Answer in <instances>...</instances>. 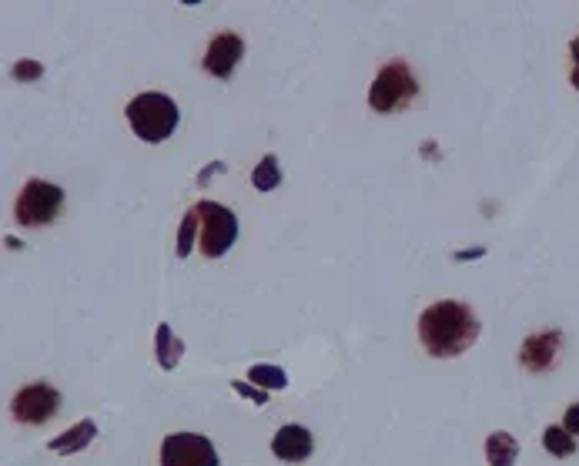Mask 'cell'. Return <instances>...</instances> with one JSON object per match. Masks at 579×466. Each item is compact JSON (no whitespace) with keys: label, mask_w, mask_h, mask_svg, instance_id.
<instances>
[{"label":"cell","mask_w":579,"mask_h":466,"mask_svg":"<svg viewBox=\"0 0 579 466\" xmlns=\"http://www.w3.org/2000/svg\"><path fill=\"white\" fill-rule=\"evenodd\" d=\"M419 339L436 359L462 356L479 339V319L462 302H436L419 316Z\"/></svg>","instance_id":"cell-1"},{"label":"cell","mask_w":579,"mask_h":466,"mask_svg":"<svg viewBox=\"0 0 579 466\" xmlns=\"http://www.w3.org/2000/svg\"><path fill=\"white\" fill-rule=\"evenodd\" d=\"M178 121H181V111H178L175 98H168V94H161V91L138 94V98L128 104L131 131L141 141H151V145H158V141L175 135Z\"/></svg>","instance_id":"cell-2"},{"label":"cell","mask_w":579,"mask_h":466,"mask_svg":"<svg viewBox=\"0 0 579 466\" xmlns=\"http://www.w3.org/2000/svg\"><path fill=\"white\" fill-rule=\"evenodd\" d=\"M416 94H419V81H416V74L409 71V64L392 61L375 74L369 104H372V111L392 114V111H402L405 104H412Z\"/></svg>","instance_id":"cell-3"},{"label":"cell","mask_w":579,"mask_h":466,"mask_svg":"<svg viewBox=\"0 0 579 466\" xmlns=\"http://www.w3.org/2000/svg\"><path fill=\"white\" fill-rule=\"evenodd\" d=\"M198 245H201V255L208 259H221L231 245L238 239V218L231 208L218 205V202H198Z\"/></svg>","instance_id":"cell-4"},{"label":"cell","mask_w":579,"mask_h":466,"mask_svg":"<svg viewBox=\"0 0 579 466\" xmlns=\"http://www.w3.org/2000/svg\"><path fill=\"white\" fill-rule=\"evenodd\" d=\"M61 205H64V192L57 188L54 182H41V178H31L21 195L14 202V215L17 222L27 225V228H37V225H51L57 215H61Z\"/></svg>","instance_id":"cell-5"},{"label":"cell","mask_w":579,"mask_h":466,"mask_svg":"<svg viewBox=\"0 0 579 466\" xmlns=\"http://www.w3.org/2000/svg\"><path fill=\"white\" fill-rule=\"evenodd\" d=\"M161 466H218V450L208 436L171 433L161 443Z\"/></svg>","instance_id":"cell-6"},{"label":"cell","mask_w":579,"mask_h":466,"mask_svg":"<svg viewBox=\"0 0 579 466\" xmlns=\"http://www.w3.org/2000/svg\"><path fill=\"white\" fill-rule=\"evenodd\" d=\"M61 410V393L47 383H31L11 399V413L17 423L24 426H44L54 420V413Z\"/></svg>","instance_id":"cell-7"},{"label":"cell","mask_w":579,"mask_h":466,"mask_svg":"<svg viewBox=\"0 0 579 466\" xmlns=\"http://www.w3.org/2000/svg\"><path fill=\"white\" fill-rule=\"evenodd\" d=\"M559 349H563V332L549 329V332H536L523 342L519 349V363H523L529 373H546V369L556 366Z\"/></svg>","instance_id":"cell-8"},{"label":"cell","mask_w":579,"mask_h":466,"mask_svg":"<svg viewBox=\"0 0 579 466\" xmlns=\"http://www.w3.org/2000/svg\"><path fill=\"white\" fill-rule=\"evenodd\" d=\"M245 57V41H241L238 34H215L205 51V71H211L215 78H231L238 68V61Z\"/></svg>","instance_id":"cell-9"},{"label":"cell","mask_w":579,"mask_h":466,"mask_svg":"<svg viewBox=\"0 0 579 466\" xmlns=\"http://www.w3.org/2000/svg\"><path fill=\"white\" fill-rule=\"evenodd\" d=\"M312 433L305 430V426H298V423H288L282 426V430L275 433V440H272V453L278 456V460H285V463H302L312 456Z\"/></svg>","instance_id":"cell-10"},{"label":"cell","mask_w":579,"mask_h":466,"mask_svg":"<svg viewBox=\"0 0 579 466\" xmlns=\"http://www.w3.org/2000/svg\"><path fill=\"white\" fill-rule=\"evenodd\" d=\"M94 433H98L94 420H81V423L74 426V430H67L64 436L51 440V450L54 453H77V450H84V446L94 440Z\"/></svg>","instance_id":"cell-11"},{"label":"cell","mask_w":579,"mask_h":466,"mask_svg":"<svg viewBox=\"0 0 579 466\" xmlns=\"http://www.w3.org/2000/svg\"><path fill=\"white\" fill-rule=\"evenodd\" d=\"M519 456V443L509 433H492L486 440V460L489 466H513Z\"/></svg>","instance_id":"cell-12"},{"label":"cell","mask_w":579,"mask_h":466,"mask_svg":"<svg viewBox=\"0 0 579 466\" xmlns=\"http://www.w3.org/2000/svg\"><path fill=\"white\" fill-rule=\"evenodd\" d=\"M181 339L171 332V326H158V363H161V369H175L178 363H181Z\"/></svg>","instance_id":"cell-13"},{"label":"cell","mask_w":579,"mask_h":466,"mask_svg":"<svg viewBox=\"0 0 579 466\" xmlns=\"http://www.w3.org/2000/svg\"><path fill=\"white\" fill-rule=\"evenodd\" d=\"M252 185L258 192H272V188L282 185V168H278V158L275 155H265L258 161V168L252 171Z\"/></svg>","instance_id":"cell-14"},{"label":"cell","mask_w":579,"mask_h":466,"mask_svg":"<svg viewBox=\"0 0 579 466\" xmlns=\"http://www.w3.org/2000/svg\"><path fill=\"white\" fill-rule=\"evenodd\" d=\"M543 446L549 450V456H573L576 453V436L569 433L566 426H546Z\"/></svg>","instance_id":"cell-15"},{"label":"cell","mask_w":579,"mask_h":466,"mask_svg":"<svg viewBox=\"0 0 579 466\" xmlns=\"http://www.w3.org/2000/svg\"><path fill=\"white\" fill-rule=\"evenodd\" d=\"M248 379H252L255 386H272V389H285L288 386L285 369H278V366H252V369H248Z\"/></svg>","instance_id":"cell-16"},{"label":"cell","mask_w":579,"mask_h":466,"mask_svg":"<svg viewBox=\"0 0 579 466\" xmlns=\"http://www.w3.org/2000/svg\"><path fill=\"white\" fill-rule=\"evenodd\" d=\"M198 225H201L198 208H191V212L185 215V222H181V232H178V255L181 259H185V255L191 252V245L198 242Z\"/></svg>","instance_id":"cell-17"},{"label":"cell","mask_w":579,"mask_h":466,"mask_svg":"<svg viewBox=\"0 0 579 466\" xmlns=\"http://www.w3.org/2000/svg\"><path fill=\"white\" fill-rule=\"evenodd\" d=\"M44 68L41 64H34V61H21V64H14V81H34V78H41Z\"/></svg>","instance_id":"cell-18"},{"label":"cell","mask_w":579,"mask_h":466,"mask_svg":"<svg viewBox=\"0 0 579 466\" xmlns=\"http://www.w3.org/2000/svg\"><path fill=\"white\" fill-rule=\"evenodd\" d=\"M235 393L245 396V399H255V406H265L268 403V393L258 386H248V383H235Z\"/></svg>","instance_id":"cell-19"},{"label":"cell","mask_w":579,"mask_h":466,"mask_svg":"<svg viewBox=\"0 0 579 466\" xmlns=\"http://www.w3.org/2000/svg\"><path fill=\"white\" fill-rule=\"evenodd\" d=\"M563 426H566V430L573 433V436H579V403H573V406H569V410H566Z\"/></svg>","instance_id":"cell-20"},{"label":"cell","mask_w":579,"mask_h":466,"mask_svg":"<svg viewBox=\"0 0 579 466\" xmlns=\"http://www.w3.org/2000/svg\"><path fill=\"white\" fill-rule=\"evenodd\" d=\"M569 57H573V74H569V81H573V88L579 91V37H573V44H569Z\"/></svg>","instance_id":"cell-21"}]
</instances>
